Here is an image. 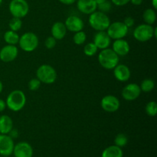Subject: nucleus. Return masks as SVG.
Wrapping results in <instances>:
<instances>
[{
  "instance_id": "obj_38",
  "label": "nucleus",
  "mask_w": 157,
  "mask_h": 157,
  "mask_svg": "<svg viewBox=\"0 0 157 157\" xmlns=\"http://www.w3.org/2000/svg\"><path fill=\"white\" fill-rule=\"evenodd\" d=\"M143 2H144V0H130V2H131L134 6H140Z\"/></svg>"
},
{
  "instance_id": "obj_27",
  "label": "nucleus",
  "mask_w": 157,
  "mask_h": 157,
  "mask_svg": "<svg viewBox=\"0 0 157 157\" xmlns=\"http://www.w3.org/2000/svg\"><path fill=\"white\" fill-rule=\"evenodd\" d=\"M9 26L10 30L14 32H18L22 27V21L21 18H16V17H12L9 22Z\"/></svg>"
},
{
  "instance_id": "obj_42",
  "label": "nucleus",
  "mask_w": 157,
  "mask_h": 157,
  "mask_svg": "<svg viewBox=\"0 0 157 157\" xmlns=\"http://www.w3.org/2000/svg\"><path fill=\"white\" fill-rule=\"evenodd\" d=\"M2 2H3V0H0V6H1V5H2Z\"/></svg>"
},
{
  "instance_id": "obj_23",
  "label": "nucleus",
  "mask_w": 157,
  "mask_h": 157,
  "mask_svg": "<svg viewBox=\"0 0 157 157\" xmlns=\"http://www.w3.org/2000/svg\"><path fill=\"white\" fill-rule=\"evenodd\" d=\"M143 19L146 24L153 25L156 21V10L152 8L146 9L143 14Z\"/></svg>"
},
{
  "instance_id": "obj_30",
  "label": "nucleus",
  "mask_w": 157,
  "mask_h": 157,
  "mask_svg": "<svg viewBox=\"0 0 157 157\" xmlns=\"http://www.w3.org/2000/svg\"><path fill=\"white\" fill-rule=\"evenodd\" d=\"M41 85V82L38 79V78H32L30 81H29V84H28V87L29 89L32 91H35V90H38L40 88Z\"/></svg>"
},
{
  "instance_id": "obj_26",
  "label": "nucleus",
  "mask_w": 157,
  "mask_h": 157,
  "mask_svg": "<svg viewBox=\"0 0 157 157\" xmlns=\"http://www.w3.org/2000/svg\"><path fill=\"white\" fill-rule=\"evenodd\" d=\"M83 51H84V53L86 56L93 57L97 54L98 48H97V46L95 45L94 43L90 42L87 43V44H86L85 45H84Z\"/></svg>"
},
{
  "instance_id": "obj_24",
  "label": "nucleus",
  "mask_w": 157,
  "mask_h": 157,
  "mask_svg": "<svg viewBox=\"0 0 157 157\" xmlns=\"http://www.w3.org/2000/svg\"><path fill=\"white\" fill-rule=\"evenodd\" d=\"M140 90L142 92L149 93V92H151L154 89L155 82L153 80L147 78V79H144V81H142L140 85Z\"/></svg>"
},
{
  "instance_id": "obj_31",
  "label": "nucleus",
  "mask_w": 157,
  "mask_h": 157,
  "mask_svg": "<svg viewBox=\"0 0 157 157\" xmlns=\"http://www.w3.org/2000/svg\"><path fill=\"white\" fill-rule=\"evenodd\" d=\"M112 5L113 4H112L111 2L107 0V1L101 3V4L98 5V9H99V11H101V12L107 14L112 9Z\"/></svg>"
},
{
  "instance_id": "obj_10",
  "label": "nucleus",
  "mask_w": 157,
  "mask_h": 157,
  "mask_svg": "<svg viewBox=\"0 0 157 157\" xmlns=\"http://www.w3.org/2000/svg\"><path fill=\"white\" fill-rule=\"evenodd\" d=\"M140 87L136 83H130L123 88L121 95L123 98L127 101H133L137 99L141 94Z\"/></svg>"
},
{
  "instance_id": "obj_8",
  "label": "nucleus",
  "mask_w": 157,
  "mask_h": 157,
  "mask_svg": "<svg viewBox=\"0 0 157 157\" xmlns=\"http://www.w3.org/2000/svg\"><path fill=\"white\" fill-rule=\"evenodd\" d=\"M106 31L111 39L117 40L125 38L128 33L129 29L123 21H117L114 22H110Z\"/></svg>"
},
{
  "instance_id": "obj_16",
  "label": "nucleus",
  "mask_w": 157,
  "mask_h": 157,
  "mask_svg": "<svg viewBox=\"0 0 157 157\" xmlns=\"http://www.w3.org/2000/svg\"><path fill=\"white\" fill-rule=\"evenodd\" d=\"M113 70L114 78L121 82H126L131 76L130 68L126 64H118Z\"/></svg>"
},
{
  "instance_id": "obj_3",
  "label": "nucleus",
  "mask_w": 157,
  "mask_h": 157,
  "mask_svg": "<svg viewBox=\"0 0 157 157\" xmlns=\"http://www.w3.org/2000/svg\"><path fill=\"white\" fill-rule=\"evenodd\" d=\"M133 35L136 41L146 42L151 40L153 38H156L157 28H154L151 25L143 23L135 28Z\"/></svg>"
},
{
  "instance_id": "obj_4",
  "label": "nucleus",
  "mask_w": 157,
  "mask_h": 157,
  "mask_svg": "<svg viewBox=\"0 0 157 157\" xmlns=\"http://www.w3.org/2000/svg\"><path fill=\"white\" fill-rule=\"evenodd\" d=\"M89 15V24L90 27L97 32L106 31L110 25V20L106 13L96 10Z\"/></svg>"
},
{
  "instance_id": "obj_35",
  "label": "nucleus",
  "mask_w": 157,
  "mask_h": 157,
  "mask_svg": "<svg viewBox=\"0 0 157 157\" xmlns=\"http://www.w3.org/2000/svg\"><path fill=\"white\" fill-rule=\"evenodd\" d=\"M9 135L13 140L15 139V138H18V130H15V129L12 128V130H11V131L9 132Z\"/></svg>"
},
{
  "instance_id": "obj_28",
  "label": "nucleus",
  "mask_w": 157,
  "mask_h": 157,
  "mask_svg": "<svg viewBox=\"0 0 157 157\" xmlns=\"http://www.w3.org/2000/svg\"><path fill=\"white\" fill-rule=\"evenodd\" d=\"M128 143V138H127V135L124 133H118L114 138V145L117 146V147H125Z\"/></svg>"
},
{
  "instance_id": "obj_19",
  "label": "nucleus",
  "mask_w": 157,
  "mask_h": 157,
  "mask_svg": "<svg viewBox=\"0 0 157 157\" xmlns=\"http://www.w3.org/2000/svg\"><path fill=\"white\" fill-rule=\"evenodd\" d=\"M67 29L62 21H56L54 23L51 29V34L56 40H62L67 34Z\"/></svg>"
},
{
  "instance_id": "obj_14",
  "label": "nucleus",
  "mask_w": 157,
  "mask_h": 157,
  "mask_svg": "<svg viewBox=\"0 0 157 157\" xmlns=\"http://www.w3.org/2000/svg\"><path fill=\"white\" fill-rule=\"evenodd\" d=\"M64 25L67 31L72 32H77L82 31L84 27V23L80 17L77 15H70L65 20Z\"/></svg>"
},
{
  "instance_id": "obj_25",
  "label": "nucleus",
  "mask_w": 157,
  "mask_h": 157,
  "mask_svg": "<svg viewBox=\"0 0 157 157\" xmlns=\"http://www.w3.org/2000/svg\"><path fill=\"white\" fill-rule=\"evenodd\" d=\"M87 40V35L84 31H79L75 32L73 36V41L77 45H81L85 43Z\"/></svg>"
},
{
  "instance_id": "obj_20",
  "label": "nucleus",
  "mask_w": 157,
  "mask_h": 157,
  "mask_svg": "<svg viewBox=\"0 0 157 157\" xmlns=\"http://www.w3.org/2000/svg\"><path fill=\"white\" fill-rule=\"evenodd\" d=\"M13 128V121L8 115L0 116V134H9Z\"/></svg>"
},
{
  "instance_id": "obj_11",
  "label": "nucleus",
  "mask_w": 157,
  "mask_h": 157,
  "mask_svg": "<svg viewBox=\"0 0 157 157\" xmlns=\"http://www.w3.org/2000/svg\"><path fill=\"white\" fill-rule=\"evenodd\" d=\"M14 147V140L9 134H0V155L2 156H11Z\"/></svg>"
},
{
  "instance_id": "obj_5",
  "label": "nucleus",
  "mask_w": 157,
  "mask_h": 157,
  "mask_svg": "<svg viewBox=\"0 0 157 157\" xmlns=\"http://www.w3.org/2000/svg\"><path fill=\"white\" fill-rule=\"evenodd\" d=\"M36 78L43 84H52L56 81L58 74L52 65L44 64L39 66L37 69Z\"/></svg>"
},
{
  "instance_id": "obj_18",
  "label": "nucleus",
  "mask_w": 157,
  "mask_h": 157,
  "mask_svg": "<svg viewBox=\"0 0 157 157\" xmlns=\"http://www.w3.org/2000/svg\"><path fill=\"white\" fill-rule=\"evenodd\" d=\"M77 8L85 15H90L98 9V4L94 0H78Z\"/></svg>"
},
{
  "instance_id": "obj_37",
  "label": "nucleus",
  "mask_w": 157,
  "mask_h": 157,
  "mask_svg": "<svg viewBox=\"0 0 157 157\" xmlns=\"http://www.w3.org/2000/svg\"><path fill=\"white\" fill-rule=\"evenodd\" d=\"M6 108V101H3L2 99H0V113L3 112Z\"/></svg>"
},
{
  "instance_id": "obj_32",
  "label": "nucleus",
  "mask_w": 157,
  "mask_h": 157,
  "mask_svg": "<svg viewBox=\"0 0 157 157\" xmlns=\"http://www.w3.org/2000/svg\"><path fill=\"white\" fill-rule=\"evenodd\" d=\"M56 44L57 40L54 37H52V35L48 37L45 41H44V46L47 49H53L56 46Z\"/></svg>"
},
{
  "instance_id": "obj_36",
  "label": "nucleus",
  "mask_w": 157,
  "mask_h": 157,
  "mask_svg": "<svg viewBox=\"0 0 157 157\" xmlns=\"http://www.w3.org/2000/svg\"><path fill=\"white\" fill-rule=\"evenodd\" d=\"M62 4L66 5V6H70V5L74 4L75 2H76L77 0H58Z\"/></svg>"
},
{
  "instance_id": "obj_34",
  "label": "nucleus",
  "mask_w": 157,
  "mask_h": 157,
  "mask_svg": "<svg viewBox=\"0 0 157 157\" xmlns=\"http://www.w3.org/2000/svg\"><path fill=\"white\" fill-rule=\"evenodd\" d=\"M110 2L116 6H124L128 4L130 0H110Z\"/></svg>"
},
{
  "instance_id": "obj_41",
  "label": "nucleus",
  "mask_w": 157,
  "mask_h": 157,
  "mask_svg": "<svg viewBox=\"0 0 157 157\" xmlns=\"http://www.w3.org/2000/svg\"><path fill=\"white\" fill-rule=\"evenodd\" d=\"M2 90H3V84H2V82L0 81V94L2 92Z\"/></svg>"
},
{
  "instance_id": "obj_40",
  "label": "nucleus",
  "mask_w": 157,
  "mask_h": 157,
  "mask_svg": "<svg viewBox=\"0 0 157 157\" xmlns=\"http://www.w3.org/2000/svg\"><path fill=\"white\" fill-rule=\"evenodd\" d=\"M95 2H96V3L98 5H99V4H101V3H102V2H105V1H107V0H94Z\"/></svg>"
},
{
  "instance_id": "obj_21",
  "label": "nucleus",
  "mask_w": 157,
  "mask_h": 157,
  "mask_svg": "<svg viewBox=\"0 0 157 157\" xmlns=\"http://www.w3.org/2000/svg\"><path fill=\"white\" fill-rule=\"evenodd\" d=\"M124 153L121 147L116 145H112L104 150L101 157H123Z\"/></svg>"
},
{
  "instance_id": "obj_12",
  "label": "nucleus",
  "mask_w": 157,
  "mask_h": 157,
  "mask_svg": "<svg viewBox=\"0 0 157 157\" xmlns=\"http://www.w3.org/2000/svg\"><path fill=\"white\" fill-rule=\"evenodd\" d=\"M18 55V49L16 45L6 44L0 50V60L5 63L15 61Z\"/></svg>"
},
{
  "instance_id": "obj_39",
  "label": "nucleus",
  "mask_w": 157,
  "mask_h": 157,
  "mask_svg": "<svg viewBox=\"0 0 157 157\" xmlns=\"http://www.w3.org/2000/svg\"><path fill=\"white\" fill-rule=\"evenodd\" d=\"M152 6H153V9L156 10L157 9V0H152L151 1Z\"/></svg>"
},
{
  "instance_id": "obj_17",
  "label": "nucleus",
  "mask_w": 157,
  "mask_h": 157,
  "mask_svg": "<svg viewBox=\"0 0 157 157\" xmlns=\"http://www.w3.org/2000/svg\"><path fill=\"white\" fill-rule=\"evenodd\" d=\"M112 49L118 56L123 57L128 55L130 51V46L128 41L124 40V38H121L114 40L112 44Z\"/></svg>"
},
{
  "instance_id": "obj_13",
  "label": "nucleus",
  "mask_w": 157,
  "mask_h": 157,
  "mask_svg": "<svg viewBox=\"0 0 157 157\" xmlns=\"http://www.w3.org/2000/svg\"><path fill=\"white\" fill-rule=\"evenodd\" d=\"M12 154L15 157H32L33 148L27 142H19L14 147Z\"/></svg>"
},
{
  "instance_id": "obj_9",
  "label": "nucleus",
  "mask_w": 157,
  "mask_h": 157,
  "mask_svg": "<svg viewBox=\"0 0 157 157\" xmlns=\"http://www.w3.org/2000/svg\"><path fill=\"white\" fill-rule=\"evenodd\" d=\"M101 106L104 111L108 113H114L120 109L121 102L116 96L108 94L104 96L101 99Z\"/></svg>"
},
{
  "instance_id": "obj_29",
  "label": "nucleus",
  "mask_w": 157,
  "mask_h": 157,
  "mask_svg": "<svg viewBox=\"0 0 157 157\" xmlns=\"http://www.w3.org/2000/svg\"><path fill=\"white\" fill-rule=\"evenodd\" d=\"M145 110L147 114L149 117H155L157 113V104L156 101H150L149 103H147V104L146 105Z\"/></svg>"
},
{
  "instance_id": "obj_6",
  "label": "nucleus",
  "mask_w": 157,
  "mask_h": 157,
  "mask_svg": "<svg viewBox=\"0 0 157 157\" xmlns=\"http://www.w3.org/2000/svg\"><path fill=\"white\" fill-rule=\"evenodd\" d=\"M39 40L36 34L32 32H28L19 37L20 48L25 52H32L38 48Z\"/></svg>"
},
{
  "instance_id": "obj_43",
  "label": "nucleus",
  "mask_w": 157,
  "mask_h": 157,
  "mask_svg": "<svg viewBox=\"0 0 157 157\" xmlns=\"http://www.w3.org/2000/svg\"><path fill=\"white\" fill-rule=\"evenodd\" d=\"M2 157H6V156H2Z\"/></svg>"
},
{
  "instance_id": "obj_15",
  "label": "nucleus",
  "mask_w": 157,
  "mask_h": 157,
  "mask_svg": "<svg viewBox=\"0 0 157 157\" xmlns=\"http://www.w3.org/2000/svg\"><path fill=\"white\" fill-rule=\"evenodd\" d=\"M93 42L98 49L103 50L109 48L111 43V38L107 35L106 31H100L97 32L94 36Z\"/></svg>"
},
{
  "instance_id": "obj_1",
  "label": "nucleus",
  "mask_w": 157,
  "mask_h": 157,
  "mask_svg": "<svg viewBox=\"0 0 157 157\" xmlns=\"http://www.w3.org/2000/svg\"><path fill=\"white\" fill-rule=\"evenodd\" d=\"M6 107L13 112L22 110L26 104V96L21 90H14L9 93L6 101Z\"/></svg>"
},
{
  "instance_id": "obj_2",
  "label": "nucleus",
  "mask_w": 157,
  "mask_h": 157,
  "mask_svg": "<svg viewBox=\"0 0 157 157\" xmlns=\"http://www.w3.org/2000/svg\"><path fill=\"white\" fill-rule=\"evenodd\" d=\"M98 62L101 67L107 70H113L120 61V57L112 48L103 49L98 54Z\"/></svg>"
},
{
  "instance_id": "obj_7",
  "label": "nucleus",
  "mask_w": 157,
  "mask_h": 157,
  "mask_svg": "<svg viewBox=\"0 0 157 157\" xmlns=\"http://www.w3.org/2000/svg\"><path fill=\"white\" fill-rule=\"evenodd\" d=\"M9 10L12 17L23 18L29 14V5L26 0H12Z\"/></svg>"
},
{
  "instance_id": "obj_33",
  "label": "nucleus",
  "mask_w": 157,
  "mask_h": 157,
  "mask_svg": "<svg viewBox=\"0 0 157 157\" xmlns=\"http://www.w3.org/2000/svg\"><path fill=\"white\" fill-rule=\"evenodd\" d=\"M123 22L125 24V25L127 26L128 29H130V28H131L132 26L134 25L135 21H134V19H133L132 17L128 16V17H126V18H124V21H123Z\"/></svg>"
},
{
  "instance_id": "obj_22",
  "label": "nucleus",
  "mask_w": 157,
  "mask_h": 157,
  "mask_svg": "<svg viewBox=\"0 0 157 157\" xmlns=\"http://www.w3.org/2000/svg\"><path fill=\"white\" fill-rule=\"evenodd\" d=\"M19 35L17 33V32H14L12 30H8L5 32L4 41L7 44H12V45H16L19 41Z\"/></svg>"
}]
</instances>
